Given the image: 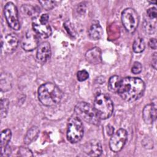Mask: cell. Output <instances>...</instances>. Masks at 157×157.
<instances>
[{
    "mask_svg": "<svg viewBox=\"0 0 157 157\" xmlns=\"http://www.w3.org/2000/svg\"><path fill=\"white\" fill-rule=\"evenodd\" d=\"M145 88V83L140 78L127 77L121 79L117 93L123 100L132 102L143 95Z\"/></svg>",
    "mask_w": 157,
    "mask_h": 157,
    "instance_id": "obj_1",
    "label": "cell"
},
{
    "mask_svg": "<svg viewBox=\"0 0 157 157\" xmlns=\"http://www.w3.org/2000/svg\"><path fill=\"white\" fill-rule=\"evenodd\" d=\"M63 93L55 83L47 82L41 85L38 89V98L44 105L52 107L60 102Z\"/></svg>",
    "mask_w": 157,
    "mask_h": 157,
    "instance_id": "obj_2",
    "label": "cell"
},
{
    "mask_svg": "<svg viewBox=\"0 0 157 157\" xmlns=\"http://www.w3.org/2000/svg\"><path fill=\"white\" fill-rule=\"evenodd\" d=\"M93 107L100 120L109 118L113 112L112 101L109 97L102 93H99L96 96Z\"/></svg>",
    "mask_w": 157,
    "mask_h": 157,
    "instance_id": "obj_3",
    "label": "cell"
},
{
    "mask_svg": "<svg viewBox=\"0 0 157 157\" xmlns=\"http://www.w3.org/2000/svg\"><path fill=\"white\" fill-rule=\"evenodd\" d=\"M76 116L81 120H83L88 123L98 125L100 118L98 117L93 107L86 102L78 103L74 109Z\"/></svg>",
    "mask_w": 157,
    "mask_h": 157,
    "instance_id": "obj_4",
    "label": "cell"
},
{
    "mask_svg": "<svg viewBox=\"0 0 157 157\" xmlns=\"http://www.w3.org/2000/svg\"><path fill=\"white\" fill-rule=\"evenodd\" d=\"M83 136V126L82 120L77 116L71 117L69 121L67 139L72 144L79 142Z\"/></svg>",
    "mask_w": 157,
    "mask_h": 157,
    "instance_id": "obj_5",
    "label": "cell"
},
{
    "mask_svg": "<svg viewBox=\"0 0 157 157\" xmlns=\"http://www.w3.org/2000/svg\"><path fill=\"white\" fill-rule=\"evenodd\" d=\"M121 18L126 30L129 33H133L139 24V16L137 12L132 8H126L122 12Z\"/></svg>",
    "mask_w": 157,
    "mask_h": 157,
    "instance_id": "obj_6",
    "label": "cell"
},
{
    "mask_svg": "<svg viewBox=\"0 0 157 157\" xmlns=\"http://www.w3.org/2000/svg\"><path fill=\"white\" fill-rule=\"evenodd\" d=\"M4 13L9 26L16 31L20 29V25L18 20V10L13 2H9L5 5Z\"/></svg>",
    "mask_w": 157,
    "mask_h": 157,
    "instance_id": "obj_7",
    "label": "cell"
},
{
    "mask_svg": "<svg viewBox=\"0 0 157 157\" xmlns=\"http://www.w3.org/2000/svg\"><path fill=\"white\" fill-rule=\"evenodd\" d=\"M128 139L127 131L123 128L119 129L113 133L109 141V147L113 152H118L121 150Z\"/></svg>",
    "mask_w": 157,
    "mask_h": 157,
    "instance_id": "obj_8",
    "label": "cell"
},
{
    "mask_svg": "<svg viewBox=\"0 0 157 157\" xmlns=\"http://www.w3.org/2000/svg\"><path fill=\"white\" fill-rule=\"evenodd\" d=\"M39 37L33 29L27 31L21 39V47L25 51H33L39 46Z\"/></svg>",
    "mask_w": 157,
    "mask_h": 157,
    "instance_id": "obj_9",
    "label": "cell"
},
{
    "mask_svg": "<svg viewBox=\"0 0 157 157\" xmlns=\"http://www.w3.org/2000/svg\"><path fill=\"white\" fill-rule=\"evenodd\" d=\"M18 42V39L16 35L8 34L1 41L2 49L7 53H11L16 50Z\"/></svg>",
    "mask_w": 157,
    "mask_h": 157,
    "instance_id": "obj_10",
    "label": "cell"
},
{
    "mask_svg": "<svg viewBox=\"0 0 157 157\" xmlns=\"http://www.w3.org/2000/svg\"><path fill=\"white\" fill-rule=\"evenodd\" d=\"M51 56V47L48 42H44L39 45L36 53V58L39 63L44 64Z\"/></svg>",
    "mask_w": 157,
    "mask_h": 157,
    "instance_id": "obj_11",
    "label": "cell"
},
{
    "mask_svg": "<svg viewBox=\"0 0 157 157\" xmlns=\"http://www.w3.org/2000/svg\"><path fill=\"white\" fill-rule=\"evenodd\" d=\"M33 29L39 37L42 38H47L52 34V29L48 23H43L40 22L39 20L33 23Z\"/></svg>",
    "mask_w": 157,
    "mask_h": 157,
    "instance_id": "obj_12",
    "label": "cell"
},
{
    "mask_svg": "<svg viewBox=\"0 0 157 157\" xmlns=\"http://www.w3.org/2000/svg\"><path fill=\"white\" fill-rule=\"evenodd\" d=\"M142 118L147 124H151L156 118V105L155 103L146 105L142 112Z\"/></svg>",
    "mask_w": 157,
    "mask_h": 157,
    "instance_id": "obj_13",
    "label": "cell"
},
{
    "mask_svg": "<svg viewBox=\"0 0 157 157\" xmlns=\"http://www.w3.org/2000/svg\"><path fill=\"white\" fill-rule=\"evenodd\" d=\"M84 151L90 156H99L102 152L101 144L97 140H93L85 145Z\"/></svg>",
    "mask_w": 157,
    "mask_h": 157,
    "instance_id": "obj_14",
    "label": "cell"
},
{
    "mask_svg": "<svg viewBox=\"0 0 157 157\" xmlns=\"http://www.w3.org/2000/svg\"><path fill=\"white\" fill-rule=\"evenodd\" d=\"M12 137V132L9 129L3 130L1 134V156L7 155V147Z\"/></svg>",
    "mask_w": 157,
    "mask_h": 157,
    "instance_id": "obj_15",
    "label": "cell"
},
{
    "mask_svg": "<svg viewBox=\"0 0 157 157\" xmlns=\"http://www.w3.org/2000/svg\"><path fill=\"white\" fill-rule=\"evenodd\" d=\"M85 58L86 61L91 64H98L101 62V52L98 47L93 48L87 51Z\"/></svg>",
    "mask_w": 157,
    "mask_h": 157,
    "instance_id": "obj_16",
    "label": "cell"
},
{
    "mask_svg": "<svg viewBox=\"0 0 157 157\" xmlns=\"http://www.w3.org/2000/svg\"><path fill=\"white\" fill-rule=\"evenodd\" d=\"M102 28L99 23L98 21L93 22L88 30L89 37L92 40L99 39L102 37Z\"/></svg>",
    "mask_w": 157,
    "mask_h": 157,
    "instance_id": "obj_17",
    "label": "cell"
},
{
    "mask_svg": "<svg viewBox=\"0 0 157 157\" xmlns=\"http://www.w3.org/2000/svg\"><path fill=\"white\" fill-rule=\"evenodd\" d=\"M143 28L144 31L148 34H152L155 33L156 29V19L145 18L144 21Z\"/></svg>",
    "mask_w": 157,
    "mask_h": 157,
    "instance_id": "obj_18",
    "label": "cell"
},
{
    "mask_svg": "<svg viewBox=\"0 0 157 157\" xmlns=\"http://www.w3.org/2000/svg\"><path fill=\"white\" fill-rule=\"evenodd\" d=\"M39 133V129L37 126L31 127L26 132L25 136L24 142L25 144L28 145L33 142L38 136Z\"/></svg>",
    "mask_w": 157,
    "mask_h": 157,
    "instance_id": "obj_19",
    "label": "cell"
},
{
    "mask_svg": "<svg viewBox=\"0 0 157 157\" xmlns=\"http://www.w3.org/2000/svg\"><path fill=\"white\" fill-rule=\"evenodd\" d=\"M12 77L10 75L5 73L1 76V88L2 91H7L12 87Z\"/></svg>",
    "mask_w": 157,
    "mask_h": 157,
    "instance_id": "obj_20",
    "label": "cell"
},
{
    "mask_svg": "<svg viewBox=\"0 0 157 157\" xmlns=\"http://www.w3.org/2000/svg\"><path fill=\"white\" fill-rule=\"evenodd\" d=\"M121 81V78L118 75H113L112 76L108 82V89L110 91L113 93L117 92L120 83Z\"/></svg>",
    "mask_w": 157,
    "mask_h": 157,
    "instance_id": "obj_21",
    "label": "cell"
},
{
    "mask_svg": "<svg viewBox=\"0 0 157 157\" xmlns=\"http://www.w3.org/2000/svg\"><path fill=\"white\" fill-rule=\"evenodd\" d=\"M22 10L28 16L35 17L40 12L39 9L37 6H33L31 5H23L22 6Z\"/></svg>",
    "mask_w": 157,
    "mask_h": 157,
    "instance_id": "obj_22",
    "label": "cell"
},
{
    "mask_svg": "<svg viewBox=\"0 0 157 157\" xmlns=\"http://www.w3.org/2000/svg\"><path fill=\"white\" fill-rule=\"evenodd\" d=\"M145 47V44L144 39L140 37L136 38L132 44V49L135 53L142 52Z\"/></svg>",
    "mask_w": 157,
    "mask_h": 157,
    "instance_id": "obj_23",
    "label": "cell"
},
{
    "mask_svg": "<svg viewBox=\"0 0 157 157\" xmlns=\"http://www.w3.org/2000/svg\"><path fill=\"white\" fill-rule=\"evenodd\" d=\"M9 108V101L7 99L1 100V117L4 118L6 117Z\"/></svg>",
    "mask_w": 157,
    "mask_h": 157,
    "instance_id": "obj_24",
    "label": "cell"
},
{
    "mask_svg": "<svg viewBox=\"0 0 157 157\" xmlns=\"http://www.w3.org/2000/svg\"><path fill=\"white\" fill-rule=\"evenodd\" d=\"M39 3L47 10L53 9L56 5V2L53 1H39Z\"/></svg>",
    "mask_w": 157,
    "mask_h": 157,
    "instance_id": "obj_25",
    "label": "cell"
},
{
    "mask_svg": "<svg viewBox=\"0 0 157 157\" xmlns=\"http://www.w3.org/2000/svg\"><path fill=\"white\" fill-rule=\"evenodd\" d=\"M89 77V74L86 70L79 71L77 74V80L80 82H83L86 80Z\"/></svg>",
    "mask_w": 157,
    "mask_h": 157,
    "instance_id": "obj_26",
    "label": "cell"
},
{
    "mask_svg": "<svg viewBox=\"0 0 157 157\" xmlns=\"http://www.w3.org/2000/svg\"><path fill=\"white\" fill-rule=\"evenodd\" d=\"M64 26L66 29V30L67 31V33L70 35V36H72L73 37L75 36V31L74 30V26H72V24L70 22V21H66L64 25Z\"/></svg>",
    "mask_w": 157,
    "mask_h": 157,
    "instance_id": "obj_27",
    "label": "cell"
},
{
    "mask_svg": "<svg viewBox=\"0 0 157 157\" xmlns=\"http://www.w3.org/2000/svg\"><path fill=\"white\" fill-rule=\"evenodd\" d=\"M142 66L140 64V63L137 61L134 62L131 69L132 72L134 74H139L142 71Z\"/></svg>",
    "mask_w": 157,
    "mask_h": 157,
    "instance_id": "obj_28",
    "label": "cell"
},
{
    "mask_svg": "<svg viewBox=\"0 0 157 157\" xmlns=\"http://www.w3.org/2000/svg\"><path fill=\"white\" fill-rule=\"evenodd\" d=\"M18 153L19 155L21 156H32L33 155L31 151L29 149L25 147L20 148L18 150Z\"/></svg>",
    "mask_w": 157,
    "mask_h": 157,
    "instance_id": "obj_29",
    "label": "cell"
},
{
    "mask_svg": "<svg viewBox=\"0 0 157 157\" xmlns=\"http://www.w3.org/2000/svg\"><path fill=\"white\" fill-rule=\"evenodd\" d=\"M147 17L152 19H156L157 12L156 7H150L147 10Z\"/></svg>",
    "mask_w": 157,
    "mask_h": 157,
    "instance_id": "obj_30",
    "label": "cell"
},
{
    "mask_svg": "<svg viewBox=\"0 0 157 157\" xmlns=\"http://www.w3.org/2000/svg\"><path fill=\"white\" fill-rule=\"evenodd\" d=\"M148 45L153 50L156 49V40L155 38L150 39V40L148 42Z\"/></svg>",
    "mask_w": 157,
    "mask_h": 157,
    "instance_id": "obj_31",
    "label": "cell"
},
{
    "mask_svg": "<svg viewBox=\"0 0 157 157\" xmlns=\"http://www.w3.org/2000/svg\"><path fill=\"white\" fill-rule=\"evenodd\" d=\"M39 20L40 22L43 23H48V14H47V13L42 14L40 16V17Z\"/></svg>",
    "mask_w": 157,
    "mask_h": 157,
    "instance_id": "obj_32",
    "label": "cell"
},
{
    "mask_svg": "<svg viewBox=\"0 0 157 157\" xmlns=\"http://www.w3.org/2000/svg\"><path fill=\"white\" fill-rule=\"evenodd\" d=\"M153 59H152V66L154 67L155 69L156 68V53H154V55L153 56Z\"/></svg>",
    "mask_w": 157,
    "mask_h": 157,
    "instance_id": "obj_33",
    "label": "cell"
},
{
    "mask_svg": "<svg viewBox=\"0 0 157 157\" xmlns=\"http://www.w3.org/2000/svg\"><path fill=\"white\" fill-rule=\"evenodd\" d=\"M113 131H114V129H113V127L110 126V125H108L107 126V134L110 136H112L113 134Z\"/></svg>",
    "mask_w": 157,
    "mask_h": 157,
    "instance_id": "obj_34",
    "label": "cell"
}]
</instances>
